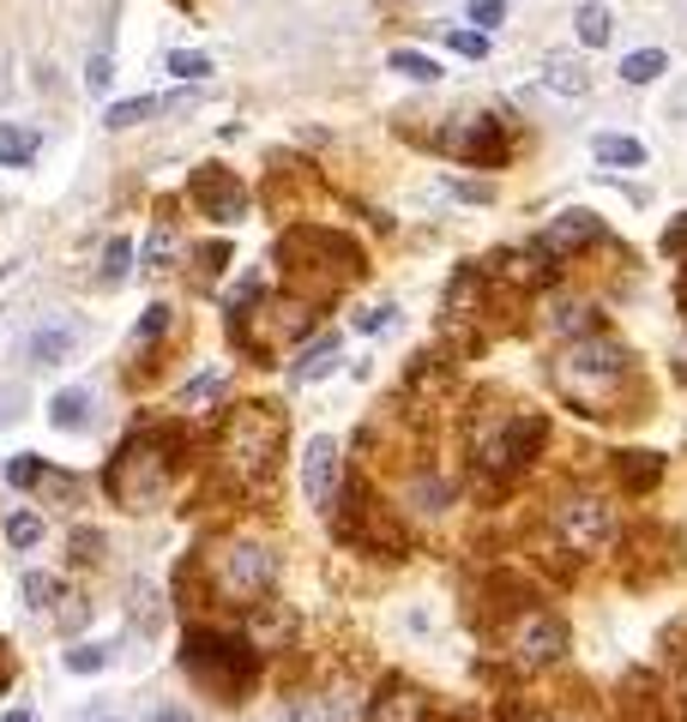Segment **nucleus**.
I'll return each instance as SVG.
<instances>
[{
	"instance_id": "obj_14",
	"label": "nucleus",
	"mask_w": 687,
	"mask_h": 722,
	"mask_svg": "<svg viewBox=\"0 0 687 722\" xmlns=\"http://www.w3.org/2000/svg\"><path fill=\"white\" fill-rule=\"evenodd\" d=\"M73 343H79V326H67V319H55V326H36L31 343H24V355L36 361V368H61V361L73 355Z\"/></svg>"
},
{
	"instance_id": "obj_29",
	"label": "nucleus",
	"mask_w": 687,
	"mask_h": 722,
	"mask_svg": "<svg viewBox=\"0 0 687 722\" xmlns=\"http://www.w3.org/2000/svg\"><path fill=\"white\" fill-rule=\"evenodd\" d=\"M170 73H175V79H187V85H199L211 73V61L194 55V48H170Z\"/></svg>"
},
{
	"instance_id": "obj_24",
	"label": "nucleus",
	"mask_w": 687,
	"mask_h": 722,
	"mask_svg": "<svg viewBox=\"0 0 687 722\" xmlns=\"http://www.w3.org/2000/svg\"><path fill=\"white\" fill-rule=\"evenodd\" d=\"M392 73H404V79H416V85H435L440 79V67L428 55H416V48H399V55H392Z\"/></svg>"
},
{
	"instance_id": "obj_38",
	"label": "nucleus",
	"mask_w": 687,
	"mask_h": 722,
	"mask_svg": "<svg viewBox=\"0 0 687 722\" xmlns=\"http://www.w3.org/2000/svg\"><path fill=\"white\" fill-rule=\"evenodd\" d=\"M386 314H392V307H368V314H356V326H362V331H380V326H386Z\"/></svg>"
},
{
	"instance_id": "obj_40",
	"label": "nucleus",
	"mask_w": 687,
	"mask_h": 722,
	"mask_svg": "<svg viewBox=\"0 0 687 722\" xmlns=\"http://www.w3.org/2000/svg\"><path fill=\"white\" fill-rule=\"evenodd\" d=\"M79 722H127L121 711H109V704H91V711H85Z\"/></svg>"
},
{
	"instance_id": "obj_7",
	"label": "nucleus",
	"mask_w": 687,
	"mask_h": 722,
	"mask_svg": "<svg viewBox=\"0 0 687 722\" xmlns=\"http://www.w3.org/2000/svg\"><path fill=\"white\" fill-rule=\"evenodd\" d=\"M211 566H218V590H223V597H236V602L265 597L272 578H277V554L265 548V542H229Z\"/></svg>"
},
{
	"instance_id": "obj_12",
	"label": "nucleus",
	"mask_w": 687,
	"mask_h": 722,
	"mask_svg": "<svg viewBox=\"0 0 687 722\" xmlns=\"http://www.w3.org/2000/svg\"><path fill=\"white\" fill-rule=\"evenodd\" d=\"M302 488H308L314 506H332V494H338V446L326 440V434L302 451Z\"/></svg>"
},
{
	"instance_id": "obj_5",
	"label": "nucleus",
	"mask_w": 687,
	"mask_h": 722,
	"mask_svg": "<svg viewBox=\"0 0 687 722\" xmlns=\"http://www.w3.org/2000/svg\"><path fill=\"white\" fill-rule=\"evenodd\" d=\"M549 440V422L531 416V409H506L501 422L477 428V470L482 475H519Z\"/></svg>"
},
{
	"instance_id": "obj_22",
	"label": "nucleus",
	"mask_w": 687,
	"mask_h": 722,
	"mask_svg": "<svg viewBox=\"0 0 687 722\" xmlns=\"http://www.w3.org/2000/svg\"><path fill=\"white\" fill-rule=\"evenodd\" d=\"M19 597H24V609L48 614V609H55V602H61V578H48V572H24Z\"/></svg>"
},
{
	"instance_id": "obj_37",
	"label": "nucleus",
	"mask_w": 687,
	"mask_h": 722,
	"mask_svg": "<svg viewBox=\"0 0 687 722\" xmlns=\"http://www.w3.org/2000/svg\"><path fill=\"white\" fill-rule=\"evenodd\" d=\"M170 248H175V241H170V229H157V236H151V265H163V260H170Z\"/></svg>"
},
{
	"instance_id": "obj_4",
	"label": "nucleus",
	"mask_w": 687,
	"mask_h": 722,
	"mask_svg": "<svg viewBox=\"0 0 687 722\" xmlns=\"http://www.w3.org/2000/svg\"><path fill=\"white\" fill-rule=\"evenodd\" d=\"M182 663L199 687H211L229 704H236L241 692L253 687V675H260V650H248L241 638H223V632H187Z\"/></svg>"
},
{
	"instance_id": "obj_1",
	"label": "nucleus",
	"mask_w": 687,
	"mask_h": 722,
	"mask_svg": "<svg viewBox=\"0 0 687 722\" xmlns=\"http://www.w3.org/2000/svg\"><path fill=\"white\" fill-rule=\"evenodd\" d=\"M555 392L579 416H615L621 397L633 392V355L615 338H603V331H585L555 361Z\"/></svg>"
},
{
	"instance_id": "obj_39",
	"label": "nucleus",
	"mask_w": 687,
	"mask_h": 722,
	"mask_svg": "<svg viewBox=\"0 0 687 722\" xmlns=\"http://www.w3.org/2000/svg\"><path fill=\"white\" fill-rule=\"evenodd\" d=\"M151 722H194V716H187L182 704H157V711H151Z\"/></svg>"
},
{
	"instance_id": "obj_2",
	"label": "nucleus",
	"mask_w": 687,
	"mask_h": 722,
	"mask_svg": "<svg viewBox=\"0 0 687 722\" xmlns=\"http://www.w3.org/2000/svg\"><path fill=\"white\" fill-rule=\"evenodd\" d=\"M277 446H284V409L277 404H236L223 422V463L241 482H272Z\"/></svg>"
},
{
	"instance_id": "obj_21",
	"label": "nucleus",
	"mask_w": 687,
	"mask_h": 722,
	"mask_svg": "<svg viewBox=\"0 0 687 722\" xmlns=\"http://www.w3.org/2000/svg\"><path fill=\"white\" fill-rule=\"evenodd\" d=\"M332 361H338V338H320L314 350H302V361L290 368V380L308 385V380H320V373H332Z\"/></svg>"
},
{
	"instance_id": "obj_33",
	"label": "nucleus",
	"mask_w": 687,
	"mask_h": 722,
	"mask_svg": "<svg viewBox=\"0 0 687 722\" xmlns=\"http://www.w3.org/2000/svg\"><path fill=\"white\" fill-rule=\"evenodd\" d=\"M103 663H109L103 644H79V650H67V668H73V675H97Z\"/></svg>"
},
{
	"instance_id": "obj_10",
	"label": "nucleus",
	"mask_w": 687,
	"mask_h": 722,
	"mask_svg": "<svg viewBox=\"0 0 687 722\" xmlns=\"http://www.w3.org/2000/svg\"><path fill=\"white\" fill-rule=\"evenodd\" d=\"M194 199L206 205V217H218V223H241V217H248V187H241L229 169H199L194 175Z\"/></svg>"
},
{
	"instance_id": "obj_41",
	"label": "nucleus",
	"mask_w": 687,
	"mask_h": 722,
	"mask_svg": "<svg viewBox=\"0 0 687 722\" xmlns=\"http://www.w3.org/2000/svg\"><path fill=\"white\" fill-rule=\"evenodd\" d=\"M513 722H567V716H555V711H519Z\"/></svg>"
},
{
	"instance_id": "obj_13",
	"label": "nucleus",
	"mask_w": 687,
	"mask_h": 722,
	"mask_svg": "<svg viewBox=\"0 0 687 722\" xmlns=\"http://www.w3.org/2000/svg\"><path fill=\"white\" fill-rule=\"evenodd\" d=\"M362 722H428V699L416 687H404V680H392V687L368 704Z\"/></svg>"
},
{
	"instance_id": "obj_34",
	"label": "nucleus",
	"mask_w": 687,
	"mask_h": 722,
	"mask_svg": "<svg viewBox=\"0 0 687 722\" xmlns=\"http://www.w3.org/2000/svg\"><path fill=\"white\" fill-rule=\"evenodd\" d=\"M109 79H115L109 55H91V67H85V85H91V90H109Z\"/></svg>"
},
{
	"instance_id": "obj_30",
	"label": "nucleus",
	"mask_w": 687,
	"mask_h": 722,
	"mask_svg": "<svg viewBox=\"0 0 687 722\" xmlns=\"http://www.w3.org/2000/svg\"><path fill=\"white\" fill-rule=\"evenodd\" d=\"M7 482L12 488H36L43 482V458H36V451H19V458L7 463Z\"/></svg>"
},
{
	"instance_id": "obj_32",
	"label": "nucleus",
	"mask_w": 687,
	"mask_h": 722,
	"mask_svg": "<svg viewBox=\"0 0 687 722\" xmlns=\"http://www.w3.org/2000/svg\"><path fill=\"white\" fill-rule=\"evenodd\" d=\"M447 48H452V55H465V61H482V55H489V36H482V31H452Z\"/></svg>"
},
{
	"instance_id": "obj_19",
	"label": "nucleus",
	"mask_w": 687,
	"mask_h": 722,
	"mask_svg": "<svg viewBox=\"0 0 687 722\" xmlns=\"http://www.w3.org/2000/svg\"><path fill=\"white\" fill-rule=\"evenodd\" d=\"M163 109H170V97H127V102H115L103 121L121 133V127H139V121H151V114H163Z\"/></svg>"
},
{
	"instance_id": "obj_36",
	"label": "nucleus",
	"mask_w": 687,
	"mask_h": 722,
	"mask_svg": "<svg viewBox=\"0 0 687 722\" xmlns=\"http://www.w3.org/2000/svg\"><path fill=\"white\" fill-rule=\"evenodd\" d=\"M12 675H19V663H12V650H7V638H0V699H7V687H12Z\"/></svg>"
},
{
	"instance_id": "obj_23",
	"label": "nucleus",
	"mask_w": 687,
	"mask_h": 722,
	"mask_svg": "<svg viewBox=\"0 0 687 722\" xmlns=\"http://www.w3.org/2000/svg\"><path fill=\"white\" fill-rule=\"evenodd\" d=\"M36 157V133H19V127H0V163L7 169H24Z\"/></svg>"
},
{
	"instance_id": "obj_28",
	"label": "nucleus",
	"mask_w": 687,
	"mask_h": 722,
	"mask_svg": "<svg viewBox=\"0 0 687 722\" xmlns=\"http://www.w3.org/2000/svg\"><path fill=\"white\" fill-rule=\"evenodd\" d=\"M7 542H12V548H36V542H43V518H36V512H12V518H7Z\"/></svg>"
},
{
	"instance_id": "obj_20",
	"label": "nucleus",
	"mask_w": 687,
	"mask_h": 722,
	"mask_svg": "<svg viewBox=\"0 0 687 722\" xmlns=\"http://www.w3.org/2000/svg\"><path fill=\"white\" fill-rule=\"evenodd\" d=\"M572 24H579V43L585 48H603L609 36H615V12L597 7V0H591V7H579V19H572Z\"/></svg>"
},
{
	"instance_id": "obj_9",
	"label": "nucleus",
	"mask_w": 687,
	"mask_h": 722,
	"mask_svg": "<svg viewBox=\"0 0 687 722\" xmlns=\"http://www.w3.org/2000/svg\"><path fill=\"white\" fill-rule=\"evenodd\" d=\"M440 151L458 157V163H470V169H494V163H506V133H501V121H489V114H470V121L440 127Z\"/></svg>"
},
{
	"instance_id": "obj_27",
	"label": "nucleus",
	"mask_w": 687,
	"mask_h": 722,
	"mask_svg": "<svg viewBox=\"0 0 687 722\" xmlns=\"http://www.w3.org/2000/svg\"><path fill=\"white\" fill-rule=\"evenodd\" d=\"M549 331H572V338H585V331H591V307H579V302L549 307Z\"/></svg>"
},
{
	"instance_id": "obj_43",
	"label": "nucleus",
	"mask_w": 687,
	"mask_h": 722,
	"mask_svg": "<svg viewBox=\"0 0 687 722\" xmlns=\"http://www.w3.org/2000/svg\"><path fill=\"white\" fill-rule=\"evenodd\" d=\"M0 722H36L31 711H12V716H0Z\"/></svg>"
},
{
	"instance_id": "obj_15",
	"label": "nucleus",
	"mask_w": 687,
	"mask_h": 722,
	"mask_svg": "<svg viewBox=\"0 0 687 722\" xmlns=\"http://www.w3.org/2000/svg\"><path fill=\"white\" fill-rule=\"evenodd\" d=\"M48 422H55L61 434H85V428H91V392H55Z\"/></svg>"
},
{
	"instance_id": "obj_25",
	"label": "nucleus",
	"mask_w": 687,
	"mask_h": 722,
	"mask_svg": "<svg viewBox=\"0 0 687 722\" xmlns=\"http://www.w3.org/2000/svg\"><path fill=\"white\" fill-rule=\"evenodd\" d=\"M621 475H628V488H652L657 475H664V463H657L652 451H628V458H621Z\"/></svg>"
},
{
	"instance_id": "obj_42",
	"label": "nucleus",
	"mask_w": 687,
	"mask_h": 722,
	"mask_svg": "<svg viewBox=\"0 0 687 722\" xmlns=\"http://www.w3.org/2000/svg\"><path fill=\"white\" fill-rule=\"evenodd\" d=\"M664 248H669V253H676V248H687V223H676V229H669V236H664Z\"/></svg>"
},
{
	"instance_id": "obj_6",
	"label": "nucleus",
	"mask_w": 687,
	"mask_h": 722,
	"mask_svg": "<svg viewBox=\"0 0 687 722\" xmlns=\"http://www.w3.org/2000/svg\"><path fill=\"white\" fill-rule=\"evenodd\" d=\"M549 524H555V542H561L567 554H579V560H591V554H603L609 542H615V506H609L603 494L555 500Z\"/></svg>"
},
{
	"instance_id": "obj_17",
	"label": "nucleus",
	"mask_w": 687,
	"mask_h": 722,
	"mask_svg": "<svg viewBox=\"0 0 687 722\" xmlns=\"http://www.w3.org/2000/svg\"><path fill=\"white\" fill-rule=\"evenodd\" d=\"M543 85L561 90V97H585V90H591V73H585L579 61H543Z\"/></svg>"
},
{
	"instance_id": "obj_3",
	"label": "nucleus",
	"mask_w": 687,
	"mask_h": 722,
	"mask_svg": "<svg viewBox=\"0 0 687 722\" xmlns=\"http://www.w3.org/2000/svg\"><path fill=\"white\" fill-rule=\"evenodd\" d=\"M170 470H175V440L163 428H139L133 440L121 446V458L109 463V494L145 512V506H157V494L170 488Z\"/></svg>"
},
{
	"instance_id": "obj_26",
	"label": "nucleus",
	"mask_w": 687,
	"mask_h": 722,
	"mask_svg": "<svg viewBox=\"0 0 687 722\" xmlns=\"http://www.w3.org/2000/svg\"><path fill=\"white\" fill-rule=\"evenodd\" d=\"M127 271H133V241H127V236H115L109 248H103V271H97V277H103V283H121Z\"/></svg>"
},
{
	"instance_id": "obj_16",
	"label": "nucleus",
	"mask_w": 687,
	"mask_h": 722,
	"mask_svg": "<svg viewBox=\"0 0 687 722\" xmlns=\"http://www.w3.org/2000/svg\"><path fill=\"white\" fill-rule=\"evenodd\" d=\"M597 163H609V169H640L645 163V145L640 139H628V133H597Z\"/></svg>"
},
{
	"instance_id": "obj_8",
	"label": "nucleus",
	"mask_w": 687,
	"mask_h": 722,
	"mask_svg": "<svg viewBox=\"0 0 687 722\" xmlns=\"http://www.w3.org/2000/svg\"><path fill=\"white\" fill-rule=\"evenodd\" d=\"M506 656H513L519 668H555V663L567 656V626H561V614L525 609L513 626H506Z\"/></svg>"
},
{
	"instance_id": "obj_35",
	"label": "nucleus",
	"mask_w": 687,
	"mask_h": 722,
	"mask_svg": "<svg viewBox=\"0 0 687 722\" xmlns=\"http://www.w3.org/2000/svg\"><path fill=\"white\" fill-rule=\"evenodd\" d=\"M170 331V307H145V326H139V338H163Z\"/></svg>"
},
{
	"instance_id": "obj_18",
	"label": "nucleus",
	"mask_w": 687,
	"mask_h": 722,
	"mask_svg": "<svg viewBox=\"0 0 687 722\" xmlns=\"http://www.w3.org/2000/svg\"><path fill=\"white\" fill-rule=\"evenodd\" d=\"M664 73H669L664 48H633V55L621 61V79H628V85H652V79H664Z\"/></svg>"
},
{
	"instance_id": "obj_11",
	"label": "nucleus",
	"mask_w": 687,
	"mask_h": 722,
	"mask_svg": "<svg viewBox=\"0 0 687 722\" xmlns=\"http://www.w3.org/2000/svg\"><path fill=\"white\" fill-rule=\"evenodd\" d=\"M603 241V217H591V211H561L549 229H543V253H579V248H597Z\"/></svg>"
},
{
	"instance_id": "obj_31",
	"label": "nucleus",
	"mask_w": 687,
	"mask_h": 722,
	"mask_svg": "<svg viewBox=\"0 0 687 722\" xmlns=\"http://www.w3.org/2000/svg\"><path fill=\"white\" fill-rule=\"evenodd\" d=\"M501 19H506V0H470V24L477 31H501Z\"/></svg>"
}]
</instances>
